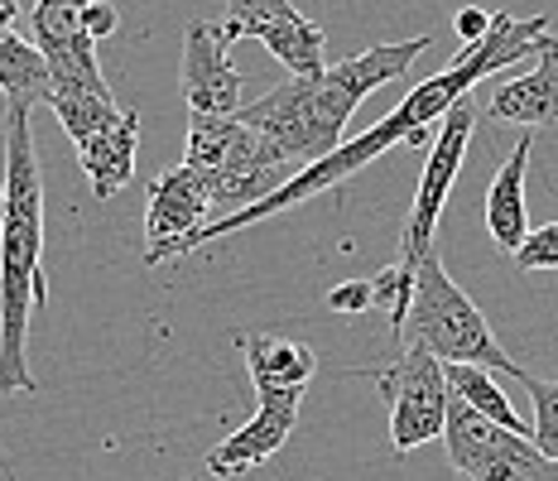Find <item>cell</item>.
<instances>
[{
	"instance_id": "obj_18",
	"label": "cell",
	"mask_w": 558,
	"mask_h": 481,
	"mask_svg": "<svg viewBox=\"0 0 558 481\" xmlns=\"http://www.w3.org/2000/svg\"><path fill=\"white\" fill-rule=\"evenodd\" d=\"M444 381H448V390L452 395H462L476 414H486L492 424H501L510 433H534V424H525V419L515 414V405L506 400V390L496 385V375L486 371V366H468V361H444Z\"/></svg>"
},
{
	"instance_id": "obj_3",
	"label": "cell",
	"mask_w": 558,
	"mask_h": 481,
	"mask_svg": "<svg viewBox=\"0 0 558 481\" xmlns=\"http://www.w3.org/2000/svg\"><path fill=\"white\" fill-rule=\"evenodd\" d=\"M428 49V34L400 44H376V49L342 58V63L323 68L318 77H289L270 87L260 101L236 107V116L251 125L255 135H265L289 164H313L332 155L347 135V121L362 107L376 87H386L395 77H410L414 58Z\"/></svg>"
},
{
	"instance_id": "obj_24",
	"label": "cell",
	"mask_w": 558,
	"mask_h": 481,
	"mask_svg": "<svg viewBox=\"0 0 558 481\" xmlns=\"http://www.w3.org/2000/svg\"><path fill=\"white\" fill-rule=\"evenodd\" d=\"M452 25H458V39H462V44H472V39H482V34H486L492 15H482L476 5H468V10H458V20H452Z\"/></svg>"
},
{
	"instance_id": "obj_13",
	"label": "cell",
	"mask_w": 558,
	"mask_h": 481,
	"mask_svg": "<svg viewBox=\"0 0 558 481\" xmlns=\"http://www.w3.org/2000/svg\"><path fill=\"white\" fill-rule=\"evenodd\" d=\"M213 213V197H207L203 173L179 164V169H165L155 183H149V207H145V231L149 245L155 241H173L183 231H197Z\"/></svg>"
},
{
	"instance_id": "obj_7",
	"label": "cell",
	"mask_w": 558,
	"mask_h": 481,
	"mask_svg": "<svg viewBox=\"0 0 558 481\" xmlns=\"http://www.w3.org/2000/svg\"><path fill=\"white\" fill-rule=\"evenodd\" d=\"M376 385L390 405V443L395 453H414L444 433V409H448V381L444 361L424 347H410L376 371Z\"/></svg>"
},
{
	"instance_id": "obj_23",
	"label": "cell",
	"mask_w": 558,
	"mask_h": 481,
	"mask_svg": "<svg viewBox=\"0 0 558 481\" xmlns=\"http://www.w3.org/2000/svg\"><path fill=\"white\" fill-rule=\"evenodd\" d=\"M116 25H121V15H116V5H107V0H87L83 5V34L92 44L116 34Z\"/></svg>"
},
{
	"instance_id": "obj_6",
	"label": "cell",
	"mask_w": 558,
	"mask_h": 481,
	"mask_svg": "<svg viewBox=\"0 0 558 481\" xmlns=\"http://www.w3.org/2000/svg\"><path fill=\"white\" fill-rule=\"evenodd\" d=\"M444 443L458 472L472 481H558V462L534 448V438L492 424L452 390L444 409Z\"/></svg>"
},
{
	"instance_id": "obj_19",
	"label": "cell",
	"mask_w": 558,
	"mask_h": 481,
	"mask_svg": "<svg viewBox=\"0 0 558 481\" xmlns=\"http://www.w3.org/2000/svg\"><path fill=\"white\" fill-rule=\"evenodd\" d=\"M515 381L525 385L534 400V433H530L534 448L558 462V381H539V375H530V371H520Z\"/></svg>"
},
{
	"instance_id": "obj_2",
	"label": "cell",
	"mask_w": 558,
	"mask_h": 481,
	"mask_svg": "<svg viewBox=\"0 0 558 481\" xmlns=\"http://www.w3.org/2000/svg\"><path fill=\"white\" fill-rule=\"evenodd\" d=\"M44 179L29 107L5 111V179H0V395L34 390L29 318L44 309Z\"/></svg>"
},
{
	"instance_id": "obj_9",
	"label": "cell",
	"mask_w": 558,
	"mask_h": 481,
	"mask_svg": "<svg viewBox=\"0 0 558 481\" xmlns=\"http://www.w3.org/2000/svg\"><path fill=\"white\" fill-rule=\"evenodd\" d=\"M227 29L231 39H260L294 77H318L328 68L323 25H313L289 0H227Z\"/></svg>"
},
{
	"instance_id": "obj_8",
	"label": "cell",
	"mask_w": 558,
	"mask_h": 481,
	"mask_svg": "<svg viewBox=\"0 0 558 481\" xmlns=\"http://www.w3.org/2000/svg\"><path fill=\"white\" fill-rule=\"evenodd\" d=\"M472 131H476V101L468 92V97L452 101V107L438 116V125H434V145H428L424 173H418V193H414V207H410V227H404L400 261H414L418 251L434 245L438 217H444V203L452 193V179H458V169H462V155H468Z\"/></svg>"
},
{
	"instance_id": "obj_15",
	"label": "cell",
	"mask_w": 558,
	"mask_h": 481,
	"mask_svg": "<svg viewBox=\"0 0 558 481\" xmlns=\"http://www.w3.org/2000/svg\"><path fill=\"white\" fill-rule=\"evenodd\" d=\"M135 145H140V116L121 111L107 131H97L92 140L77 145V164L92 179V193L97 197H116L135 173Z\"/></svg>"
},
{
	"instance_id": "obj_11",
	"label": "cell",
	"mask_w": 558,
	"mask_h": 481,
	"mask_svg": "<svg viewBox=\"0 0 558 481\" xmlns=\"http://www.w3.org/2000/svg\"><path fill=\"white\" fill-rule=\"evenodd\" d=\"M294 424H299V400L294 395H265V400L255 405L251 424H241L227 443H217V448L207 453V472L222 477V481L246 477L251 467L270 462V457L284 448Z\"/></svg>"
},
{
	"instance_id": "obj_4",
	"label": "cell",
	"mask_w": 558,
	"mask_h": 481,
	"mask_svg": "<svg viewBox=\"0 0 558 481\" xmlns=\"http://www.w3.org/2000/svg\"><path fill=\"white\" fill-rule=\"evenodd\" d=\"M395 342L424 347V351H434L438 361H468V366L520 375V366L506 357L501 342H496V333L486 327L482 309L452 285L438 245H428V251L414 255L410 309H404V323H400V337H395Z\"/></svg>"
},
{
	"instance_id": "obj_14",
	"label": "cell",
	"mask_w": 558,
	"mask_h": 481,
	"mask_svg": "<svg viewBox=\"0 0 558 481\" xmlns=\"http://www.w3.org/2000/svg\"><path fill=\"white\" fill-rule=\"evenodd\" d=\"M241 351H246L255 400H265V395H294V400H304L313 371H318L313 347L284 342V337H270V333H246L241 337Z\"/></svg>"
},
{
	"instance_id": "obj_21",
	"label": "cell",
	"mask_w": 558,
	"mask_h": 481,
	"mask_svg": "<svg viewBox=\"0 0 558 481\" xmlns=\"http://www.w3.org/2000/svg\"><path fill=\"white\" fill-rule=\"evenodd\" d=\"M515 269H558V221H544V227H530L525 241L510 251Z\"/></svg>"
},
{
	"instance_id": "obj_16",
	"label": "cell",
	"mask_w": 558,
	"mask_h": 481,
	"mask_svg": "<svg viewBox=\"0 0 558 481\" xmlns=\"http://www.w3.org/2000/svg\"><path fill=\"white\" fill-rule=\"evenodd\" d=\"M530 149L534 140L520 135L515 155L501 164V173L492 179V193H486V231H492V241L501 245L510 255L520 241H525L530 231V213H525V169H530Z\"/></svg>"
},
{
	"instance_id": "obj_22",
	"label": "cell",
	"mask_w": 558,
	"mask_h": 481,
	"mask_svg": "<svg viewBox=\"0 0 558 481\" xmlns=\"http://www.w3.org/2000/svg\"><path fill=\"white\" fill-rule=\"evenodd\" d=\"M328 309L332 313H366L371 309V279H342V285H332Z\"/></svg>"
},
{
	"instance_id": "obj_20",
	"label": "cell",
	"mask_w": 558,
	"mask_h": 481,
	"mask_svg": "<svg viewBox=\"0 0 558 481\" xmlns=\"http://www.w3.org/2000/svg\"><path fill=\"white\" fill-rule=\"evenodd\" d=\"M410 289H414V261H395L390 269H380L371 279V309H386L390 313V333L400 337L404 309H410Z\"/></svg>"
},
{
	"instance_id": "obj_12",
	"label": "cell",
	"mask_w": 558,
	"mask_h": 481,
	"mask_svg": "<svg viewBox=\"0 0 558 481\" xmlns=\"http://www.w3.org/2000/svg\"><path fill=\"white\" fill-rule=\"evenodd\" d=\"M492 121H510V125H549L558 121V34H544L539 53H534V68L525 77L506 82L501 92L486 107Z\"/></svg>"
},
{
	"instance_id": "obj_25",
	"label": "cell",
	"mask_w": 558,
	"mask_h": 481,
	"mask_svg": "<svg viewBox=\"0 0 558 481\" xmlns=\"http://www.w3.org/2000/svg\"><path fill=\"white\" fill-rule=\"evenodd\" d=\"M462 481H472V477H462Z\"/></svg>"
},
{
	"instance_id": "obj_5",
	"label": "cell",
	"mask_w": 558,
	"mask_h": 481,
	"mask_svg": "<svg viewBox=\"0 0 558 481\" xmlns=\"http://www.w3.org/2000/svg\"><path fill=\"white\" fill-rule=\"evenodd\" d=\"M183 164L203 173L213 207H227V213H236V207L255 203V197L275 193V188L289 179V169H294V164L279 155L265 135H255L236 111L231 116L193 111Z\"/></svg>"
},
{
	"instance_id": "obj_1",
	"label": "cell",
	"mask_w": 558,
	"mask_h": 481,
	"mask_svg": "<svg viewBox=\"0 0 558 481\" xmlns=\"http://www.w3.org/2000/svg\"><path fill=\"white\" fill-rule=\"evenodd\" d=\"M544 34H554L544 15H530V20L492 15V25H486L482 39L462 44V53L452 58L444 73L418 82L410 97H404L400 107L386 116V121L371 125L366 135L342 140L332 155H323V159L304 164V169H294L284 183L275 188V193L255 197V203L236 207V213H227L217 221H203L197 231H183V237H173V241H155L145 251V261L149 265L179 261V255H189V251H197V245H207V241H222V237H231V231H246V227H255V221H265V217H279V213H289V207L308 203V197H318V193H332L337 183H347L352 173H362L371 159H380L395 145L428 149V145H434L438 116H444L458 97H468L482 77L501 73V68H515L520 58H534V53H539V44H544Z\"/></svg>"
},
{
	"instance_id": "obj_17",
	"label": "cell",
	"mask_w": 558,
	"mask_h": 481,
	"mask_svg": "<svg viewBox=\"0 0 558 481\" xmlns=\"http://www.w3.org/2000/svg\"><path fill=\"white\" fill-rule=\"evenodd\" d=\"M49 63L34 49V39L15 34V25H0V92H5V101L39 107V101H49Z\"/></svg>"
},
{
	"instance_id": "obj_10",
	"label": "cell",
	"mask_w": 558,
	"mask_h": 481,
	"mask_svg": "<svg viewBox=\"0 0 558 481\" xmlns=\"http://www.w3.org/2000/svg\"><path fill=\"white\" fill-rule=\"evenodd\" d=\"M231 29L213 25V20H193L183 29V68H179V87L189 111L207 116H231L241 107V73L231 63Z\"/></svg>"
}]
</instances>
